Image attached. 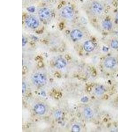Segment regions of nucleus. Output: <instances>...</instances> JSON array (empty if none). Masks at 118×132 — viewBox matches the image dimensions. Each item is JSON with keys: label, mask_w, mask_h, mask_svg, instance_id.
<instances>
[{"label": "nucleus", "mask_w": 118, "mask_h": 132, "mask_svg": "<svg viewBox=\"0 0 118 132\" xmlns=\"http://www.w3.org/2000/svg\"><path fill=\"white\" fill-rule=\"evenodd\" d=\"M47 78L46 75L42 73H37L32 77L33 84L37 86H42L46 84Z\"/></svg>", "instance_id": "1"}, {"label": "nucleus", "mask_w": 118, "mask_h": 132, "mask_svg": "<svg viewBox=\"0 0 118 132\" xmlns=\"http://www.w3.org/2000/svg\"><path fill=\"white\" fill-rule=\"evenodd\" d=\"M38 14L40 19L43 22L49 21L52 17V13L51 9L46 7L41 8Z\"/></svg>", "instance_id": "2"}, {"label": "nucleus", "mask_w": 118, "mask_h": 132, "mask_svg": "<svg viewBox=\"0 0 118 132\" xmlns=\"http://www.w3.org/2000/svg\"><path fill=\"white\" fill-rule=\"evenodd\" d=\"M25 23L31 29H36L39 26V23L38 19L33 16H28L25 19Z\"/></svg>", "instance_id": "3"}, {"label": "nucleus", "mask_w": 118, "mask_h": 132, "mask_svg": "<svg viewBox=\"0 0 118 132\" xmlns=\"http://www.w3.org/2000/svg\"><path fill=\"white\" fill-rule=\"evenodd\" d=\"M62 16L66 19H71L74 17V9L70 6H66L62 8L61 11Z\"/></svg>", "instance_id": "4"}, {"label": "nucleus", "mask_w": 118, "mask_h": 132, "mask_svg": "<svg viewBox=\"0 0 118 132\" xmlns=\"http://www.w3.org/2000/svg\"><path fill=\"white\" fill-rule=\"evenodd\" d=\"M92 12L96 15H100L103 11V7L101 4L97 2H92L91 5Z\"/></svg>", "instance_id": "5"}, {"label": "nucleus", "mask_w": 118, "mask_h": 132, "mask_svg": "<svg viewBox=\"0 0 118 132\" xmlns=\"http://www.w3.org/2000/svg\"><path fill=\"white\" fill-rule=\"evenodd\" d=\"M83 34L81 31L78 29H74L71 31L70 37L74 41H78L82 39Z\"/></svg>", "instance_id": "6"}, {"label": "nucleus", "mask_w": 118, "mask_h": 132, "mask_svg": "<svg viewBox=\"0 0 118 132\" xmlns=\"http://www.w3.org/2000/svg\"><path fill=\"white\" fill-rule=\"evenodd\" d=\"M117 64L116 59L114 57H110L107 58L104 62L105 67L108 68H112L115 67Z\"/></svg>", "instance_id": "7"}, {"label": "nucleus", "mask_w": 118, "mask_h": 132, "mask_svg": "<svg viewBox=\"0 0 118 132\" xmlns=\"http://www.w3.org/2000/svg\"><path fill=\"white\" fill-rule=\"evenodd\" d=\"M34 111L36 114L43 115L46 112V107L42 104H38L34 106Z\"/></svg>", "instance_id": "8"}, {"label": "nucleus", "mask_w": 118, "mask_h": 132, "mask_svg": "<svg viewBox=\"0 0 118 132\" xmlns=\"http://www.w3.org/2000/svg\"><path fill=\"white\" fill-rule=\"evenodd\" d=\"M83 47L85 50L87 52H91L95 49V45L92 41H87L84 43Z\"/></svg>", "instance_id": "9"}, {"label": "nucleus", "mask_w": 118, "mask_h": 132, "mask_svg": "<svg viewBox=\"0 0 118 132\" xmlns=\"http://www.w3.org/2000/svg\"><path fill=\"white\" fill-rule=\"evenodd\" d=\"M67 63L66 60L62 58H59L56 60L55 63V66L57 68L62 69L66 67Z\"/></svg>", "instance_id": "10"}, {"label": "nucleus", "mask_w": 118, "mask_h": 132, "mask_svg": "<svg viewBox=\"0 0 118 132\" xmlns=\"http://www.w3.org/2000/svg\"><path fill=\"white\" fill-rule=\"evenodd\" d=\"M83 113L84 116L87 119H91L93 116V112L92 109L89 107L84 108Z\"/></svg>", "instance_id": "11"}, {"label": "nucleus", "mask_w": 118, "mask_h": 132, "mask_svg": "<svg viewBox=\"0 0 118 132\" xmlns=\"http://www.w3.org/2000/svg\"><path fill=\"white\" fill-rule=\"evenodd\" d=\"M105 88H104L102 85H98L96 87L95 89V93L97 96H101L105 92Z\"/></svg>", "instance_id": "12"}, {"label": "nucleus", "mask_w": 118, "mask_h": 132, "mask_svg": "<svg viewBox=\"0 0 118 132\" xmlns=\"http://www.w3.org/2000/svg\"><path fill=\"white\" fill-rule=\"evenodd\" d=\"M102 26L105 30H110L112 27V23L109 20H106L102 23Z\"/></svg>", "instance_id": "13"}, {"label": "nucleus", "mask_w": 118, "mask_h": 132, "mask_svg": "<svg viewBox=\"0 0 118 132\" xmlns=\"http://www.w3.org/2000/svg\"><path fill=\"white\" fill-rule=\"evenodd\" d=\"M71 131L73 132H79L80 131V127L77 125H74L72 127Z\"/></svg>", "instance_id": "14"}, {"label": "nucleus", "mask_w": 118, "mask_h": 132, "mask_svg": "<svg viewBox=\"0 0 118 132\" xmlns=\"http://www.w3.org/2000/svg\"><path fill=\"white\" fill-rule=\"evenodd\" d=\"M111 46L114 49H117L118 48V41L117 40H113L112 41Z\"/></svg>", "instance_id": "15"}, {"label": "nucleus", "mask_w": 118, "mask_h": 132, "mask_svg": "<svg viewBox=\"0 0 118 132\" xmlns=\"http://www.w3.org/2000/svg\"><path fill=\"white\" fill-rule=\"evenodd\" d=\"M27 86L26 83L23 82V84H22V93H23V95L25 93L26 91Z\"/></svg>", "instance_id": "16"}, {"label": "nucleus", "mask_w": 118, "mask_h": 132, "mask_svg": "<svg viewBox=\"0 0 118 132\" xmlns=\"http://www.w3.org/2000/svg\"><path fill=\"white\" fill-rule=\"evenodd\" d=\"M27 42H28V41H27V39L25 37H23V47H24L25 46H26V45L27 43Z\"/></svg>", "instance_id": "17"}, {"label": "nucleus", "mask_w": 118, "mask_h": 132, "mask_svg": "<svg viewBox=\"0 0 118 132\" xmlns=\"http://www.w3.org/2000/svg\"><path fill=\"white\" fill-rule=\"evenodd\" d=\"M28 11H29V12H33L34 11V10H35V8H34V7L33 6L29 7L28 8Z\"/></svg>", "instance_id": "18"}, {"label": "nucleus", "mask_w": 118, "mask_h": 132, "mask_svg": "<svg viewBox=\"0 0 118 132\" xmlns=\"http://www.w3.org/2000/svg\"><path fill=\"white\" fill-rule=\"evenodd\" d=\"M88 100H89V99L87 97H84L83 98H82L81 99V101L83 102V103H86Z\"/></svg>", "instance_id": "19"}, {"label": "nucleus", "mask_w": 118, "mask_h": 132, "mask_svg": "<svg viewBox=\"0 0 118 132\" xmlns=\"http://www.w3.org/2000/svg\"><path fill=\"white\" fill-rule=\"evenodd\" d=\"M116 20L118 22V13L117 14L116 16Z\"/></svg>", "instance_id": "20"}]
</instances>
